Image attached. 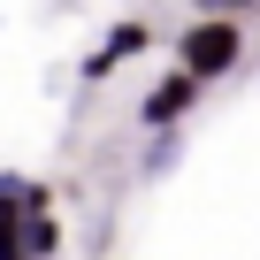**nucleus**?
Wrapping results in <instances>:
<instances>
[{
    "instance_id": "nucleus-1",
    "label": "nucleus",
    "mask_w": 260,
    "mask_h": 260,
    "mask_svg": "<svg viewBox=\"0 0 260 260\" xmlns=\"http://www.w3.org/2000/svg\"><path fill=\"white\" fill-rule=\"evenodd\" d=\"M169 54H176L169 69H176V77H191V84L207 92V84H222V77H230V69L245 61V16L199 8V16H191V23L176 31V46H169Z\"/></svg>"
},
{
    "instance_id": "nucleus-2",
    "label": "nucleus",
    "mask_w": 260,
    "mask_h": 260,
    "mask_svg": "<svg viewBox=\"0 0 260 260\" xmlns=\"http://www.w3.org/2000/svg\"><path fill=\"white\" fill-rule=\"evenodd\" d=\"M138 54H153V23H146V16H122V23H115L84 61H77V77H84V84H107L115 69H130Z\"/></svg>"
},
{
    "instance_id": "nucleus-3",
    "label": "nucleus",
    "mask_w": 260,
    "mask_h": 260,
    "mask_svg": "<svg viewBox=\"0 0 260 260\" xmlns=\"http://www.w3.org/2000/svg\"><path fill=\"white\" fill-rule=\"evenodd\" d=\"M191 107H199V84H191V77H176V69H161V77L138 92V130H153V138H161V130H176Z\"/></svg>"
},
{
    "instance_id": "nucleus-4",
    "label": "nucleus",
    "mask_w": 260,
    "mask_h": 260,
    "mask_svg": "<svg viewBox=\"0 0 260 260\" xmlns=\"http://www.w3.org/2000/svg\"><path fill=\"white\" fill-rule=\"evenodd\" d=\"M23 184H31V176L0 169V260H31V252H23Z\"/></svg>"
},
{
    "instance_id": "nucleus-5",
    "label": "nucleus",
    "mask_w": 260,
    "mask_h": 260,
    "mask_svg": "<svg viewBox=\"0 0 260 260\" xmlns=\"http://www.w3.org/2000/svg\"><path fill=\"white\" fill-rule=\"evenodd\" d=\"M23 252L31 260H61V222L54 214H23Z\"/></svg>"
}]
</instances>
